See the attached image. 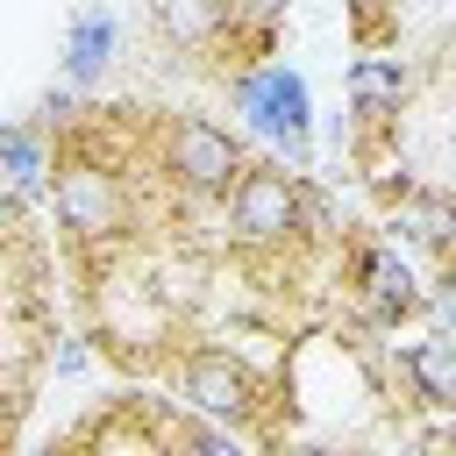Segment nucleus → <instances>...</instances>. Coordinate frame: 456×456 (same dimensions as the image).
Listing matches in <instances>:
<instances>
[{
    "label": "nucleus",
    "instance_id": "obj_11",
    "mask_svg": "<svg viewBox=\"0 0 456 456\" xmlns=\"http://www.w3.org/2000/svg\"><path fill=\"white\" fill-rule=\"evenodd\" d=\"M406 100H413V71H406V57H356L349 64V107L363 114V128H392L399 114H406Z\"/></svg>",
    "mask_w": 456,
    "mask_h": 456
},
{
    "label": "nucleus",
    "instance_id": "obj_1",
    "mask_svg": "<svg viewBox=\"0 0 456 456\" xmlns=\"http://www.w3.org/2000/svg\"><path fill=\"white\" fill-rule=\"evenodd\" d=\"M50 207H57V228L78 256H107L128 242L135 228V200H128V171H114V157H100L78 128L57 135V157H50Z\"/></svg>",
    "mask_w": 456,
    "mask_h": 456
},
{
    "label": "nucleus",
    "instance_id": "obj_2",
    "mask_svg": "<svg viewBox=\"0 0 456 456\" xmlns=\"http://www.w3.org/2000/svg\"><path fill=\"white\" fill-rule=\"evenodd\" d=\"M221 86H228V107L242 114V128L278 150V164H292V171L314 164V86L299 64L249 57V64L221 71Z\"/></svg>",
    "mask_w": 456,
    "mask_h": 456
},
{
    "label": "nucleus",
    "instance_id": "obj_7",
    "mask_svg": "<svg viewBox=\"0 0 456 456\" xmlns=\"http://www.w3.org/2000/svg\"><path fill=\"white\" fill-rule=\"evenodd\" d=\"M392 214H385V235L406 249V256H428V271L442 278L449 271V235H456V214H449V192L442 185H406L399 200H385Z\"/></svg>",
    "mask_w": 456,
    "mask_h": 456
},
{
    "label": "nucleus",
    "instance_id": "obj_10",
    "mask_svg": "<svg viewBox=\"0 0 456 456\" xmlns=\"http://www.w3.org/2000/svg\"><path fill=\"white\" fill-rule=\"evenodd\" d=\"M114 50H121V14L114 7H78L71 28H64V86H100L114 71Z\"/></svg>",
    "mask_w": 456,
    "mask_h": 456
},
{
    "label": "nucleus",
    "instance_id": "obj_9",
    "mask_svg": "<svg viewBox=\"0 0 456 456\" xmlns=\"http://www.w3.org/2000/svg\"><path fill=\"white\" fill-rule=\"evenodd\" d=\"M150 36L178 57H221L235 36V0H150Z\"/></svg>",
    "mask_w": 456,
    "mask_h": 456
},
{
    "label": "nucleus",
    "instance_id": "obj_4",
    "mask_svg": "<svg viewBox=\"0 0 456 456\" xmlns=\"http://www.w3.org/2000/svg\"><path fill=\"white\" fill-rule=\"evenodd\" d=\"M164 378H171V392H178V406L185 413H207V420H221V428H235V435H264V378L228 349V342H178L171 356H164Z\"/></svg>",
    "mask_w": 456,
    "mask_h": 456
},
{
    "label": "nucleus",
    "instance_id": "obj_13",
    "mask_svg": "<svg viewBox=\"0 0 456 456\" xmlns=\"http://www.w3.org/2000/svg\"><path fill=\"white\" fill-rule=\"evenodd\" d=\"M50 370H57V378H86V370H93V349H86L78 335H57V342H50Z\"/></svg>",
    "mask_w": 456,
    "mask_h": 456
},
{
    "label": "nucleus",
    "instance_id": "obj_8",
    "mask_svg": "<svg viewBox=\"0 0 456 456\" xmlns=\"http://www.w3.org/2000/svg\"><path fill=\"white\" fill-rule=\"evenodd\" d=\"M385 378H399L413 406L449 413V406H456V335H449V328H428V335H413V342H392Z\"/></svg>",
    "mask_w": 456,
    "mask_h": 456
},
{
    "label": "nucleus",
    "instance_id": "obj_5",
    "mask_svg": "<svg viewBox=\"0 0 456 456\" xmlns=\"http://www.w3.org/2000/svg\"><path fill=\"white\" fill-rule=\"evenodd\" d=\"M242 164H249L242 135L221 128V121H207V114H178V121H164V135H157V171H164L185 200H221Z\"/></svg>",
    "mask_w": 456,
    "mask_h": 456
},
{
    "label": "nucleus",
    "instance_id": "obj_14",
    "mask_svg": "<svg viewBox=\"0 0 456 456\" xmlns=\"http://www.w3.org/2000/svg\"><path fill=\"white\" fill-rule=\"evenodd\" d=\"M21 221H28V200L14 192V178L0 171V242H14L21 235Z\"/></svg>",
    "mask_w": 456,
    "mask_h": 456
},
{
    "label": "nucleus",
    "instance_id": "obj_12",
    "mask_svg": "<svg viewBox=\"0 0 456 456\" xmlns=\"http://www.w3.org/2000/svg\"><path fill=\"white\" fill-rule=\"evenodd\" d=\"M50 157H57V135L43 121H0V171L14 178V192L36 207L43 185H50Z\"/></svg>",
    "mask_w": 456,
    "mask_h": 456
},
{
    "label": "nucleus",
    "instance_id": "obj_3",
    "mask_svg": "<svg viewBox=\"0 0 456 456\" xmlns=\"http://www.w3.org/2000/svg\"><path fill=\"white\" fill-rule=\"evenodd\" d=\"M221 214H228V242L249 249V256H299L314 235H306V171L292 164H242L235 185L221 192Z\"/></svg>",
    "mask_w": 456,
    "mask_h": 456
},
{
    "label": "nucleus",
    "instance_id": "obj_6",
    "mask_svg": "<svg viewBox=\"0 0 456 456\" xmlns=\"http://www.w3.org/2000/svg\"><path fill=\"white\" fill-rule=\"evenodd\" d=\"M342 271H349V292H356L370 328H406L420 314V299H428V278L413 271V256L392 235H356Z\"/></svg>",
    "mask_w": 456,
    "mask_h": 456
}]
</instances>
